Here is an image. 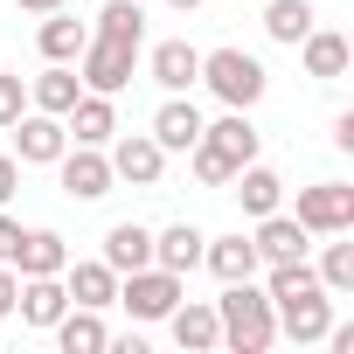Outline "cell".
Here are the masks:
<instances>
[{"instance_id": "obj_1", "label": "cell", "mask_w": 354, "mask_h": 354, "mask_svg": "<svg viewBox=\"0 0 354 354\" xmlns=\"http://www.w3.org/2000/svg\"><path fill=\"white\" fill-rule=\"evenodd\" d=\"M139 42H146V8H139V0H104V15H97V28H91V42L77 56L84 63V84L104 91V97H118L132 84Z\"/></svg>"}, {"instance_id": "obj_2", "label": "cell", "mask_w": 354, "mask_h": 354, "mask_svg": "<svg viewBox=\"0 0 354 354\" xmlns=\"http://www.w3.org/2000/svg\"><path fill=\"white\" fill-rule=\"evenodd\" d=\"M264 299H271V313H278V333H292V340H326V326H333V299H326V285H319V271H313L306 257L271 264Z\"/></svg>"}, {"instance_id": "obj_3", "label": "cell", "mask_w": 354, "mask_h": 354, "mask_svg": "<svg viewBox=\"0 0 354 354\" xmlns=\"http://www.w3.org/2000/svg\"><path fill=\"white\" fill-rule=\"evenodd\" d=\"M188 160H195V181H202V188H230L236 167L257 160V125H250V111H230V118L202 125V139L188 146Z\"/></svg>"}, {"instance_id": "obj_4", "label": "cell", "mask_w": 354, "mask_h": 354, "mask_svg": "<svg viewBox=\"0 0 354 354\" xmlns=\"http://www.w3.org/2000/svg\"><path fill=\"white\" fill-rule=\"evenodd\" d=\"M216 319H223V347H236V354H264V347L278 340V313H271V299H264L250 278L223 285Z\"/></svg>"}, {"instance_id": "obj_5", "label": "cell", "mask_w": 354, "mask_h": 354, "mask_svg": "<svg viewBox=\"0 0 354 354\" xmlns=\"http://www.w3.org/2000/svg\"><path fill=\"white\" fill-rule=\"evenodd\" d=\"M202 84H209L230 111H250L271 77H264V63H257L250 49H209V56H202Z\"/></svg>"}, {"instance_id": "obj_6", "label": "cell", "mask_w": 354, "mask_h": 354, "mask_svg": "<svg viewBox=\"0 0 354 354\" xmlns=\"http://www.w3.org/2000/svg\"><path fill=\"white\" fill-rule=\"evenodd\" d=\"M299 223H306V236H347L354 230V188L347 181L299 188Z\"/></svg>"}, {"instance_id": "obj_7", "label": "cell", "mask_w": 354, "mask_h": 354, "mask_svg": "<svg viewBox=\"0 0 354 354\" xmlns=\"http://www.w3.org/2000/svg\"><path fill=\"white\" fill-rule=\"evenodd\" d=\"M118 306H125L132 319H167L174 306H181V278H174V271H160V264H139V271H125Z\"/></svg>"}, {"instance_id": "obj_8", "label": "cell", "mask_w": 354, "mask_h": 354, "mask_svg": "<svg viewBox=\"0 0 354 354\" xmlns=\"http://www.w3.org/2000/svg\"><path fill=\"white\" fill-rule=\"evenodd\" d=\"M8 132H15V160H28V167H56L63 146H70L63 118H49V111H21Z\"/></svg>"}, {"instance_id": "obj_9", "label": "cell", "mask_w": 354, "mask_h": 354, "mask_svg": "<svg viewBox=\"0 0 354 354\" xmlns=\"http://www.w3.org/2000/svg\"><path fill=\"white\" fill-rule=\"evenodd\" d=\"M63 195H77V202H97V195H111V181H118V174H111V160L97 153V146H63Z\"/></svg>"}, {"instance_id": "obj_10", "label": "cell", "mask_w": 354, "mask_h": 354, "mask_svg": "<svg viewBox=\"0 0 354 354\" xmlns=\"http://www.w3.org/2000/svg\"><path fill=\"white\" fill-rule=\"evenodd\" d=\"M160 167H167V146H160L153 132H125L118 153H111V174H118V181H132V188H153Z\"/></svg>"}, {"instance_id": "obj_11", "label": "cell", "mask_w": 354, "mask_h": 354, "mask_svg": "<svg viewBox=\"0 0 354 354\" xmlns=\"http://www.w3.org/2000/svg\"><path fill=\"white\" fill-rule=\"evenodd\" d=\"M63 132H70L77 146H104V139L118 132V111H111V97H104V91H84V97L63 111Z\"/></svg>"}, {"instance_id": "obj_12", "label": "cell", "mask_w": 354, "mask_h": 354, "mask_svg": "<svg viewBox=\"0 0 354 354\" xmlns=\"http://www.w3.org/2000/svg\"><path fill=\"white\" fill-rule=\"evenodd\" d=\"M250 243H257V264H292V257H306V223L271 209V216H257V236Z\"/></svg>"}, {"instance_id": "obj_13", "label": "cell", "mask_w": 354, "mask_h": 354, "mask_svg": "<svg viewBox=\"0 0 354 354\" xmlns=\"http://www.w3.org/2000/svg\"><path fill=\"white\" fill-rule=\"evenodd\" d=\"M202 125H209V118H202V111H195V104H188L181 91H174V97H167V104L153 111V139H160L167 153H188V146L202 139Z\"/></svg>"}, {"instance_id": "obj_14", "label": "cell", "mask_w": 354, "mask_h": 354, "mask_svg": "<svg viewBox=\"0 0 354 354\" xmlns=\"http://www.w3.org/2000/svg\"><path fill=\"white\" fill-rule=\"evenodd\" d=\"M70 264V243L56 230H21V250H15V271L21 278H56Z\"/></svg>"}, {"instance_id": "obj_15", "label": "cell", "mask_w": 354, "mask_h": 354, "mask_svg": "<svg viewBox=\"0 0 354 354\" xmlns=\"http://www.w3.org/2000/svg\"><path fill=\"white\" fill-rule=\"evenodd\" d=\"M70 278H63V292H70V306H91V313H104L111 299H118V271L97 257V264H63Z\"/></svg>"}, {"instance_id": "obj_16", "label": "cell", "mask_w": 354, "mask_h": 354, "mask_svg": "<svg viewBox=\"0 0 354 354\" xmlns=\"http://www.w3.org/2000/svg\"><path fill=\"white\" fill-rule=\"evenodd\" d=\"M15 306H21V319H28V326H56V319L70 313V292H63V271H56V278H21Z\"/></svg>"}, {"instance_id": "obj_17", "label": "cell", "mask_w": 354, "mask_h": 354, "mask_svg": "<svg viewBox=\"0 0 354 354\" xmlns=\"http://www.w3.org/2000/svg\"><path fill=\"white\" fill-rule=\"evenodd\" d=\"M202 243H209V236H202L195 223H174V230H160V236H153V264H160V271H174V278H188V271L202 264Z\"/></svg>"}, {"instance_id": "obj_18", "label": "cell", "mask_w": 354, "mask_h": 354, "mask_svg": "<svg viewBox=\"0 0 354 354\" xmlns=\"http://www.w3.org/2000/svg\"><path fill=\"white\" fill-rule=\"evenodd\" d=\"M104 264L125 278V271H139V264H153V230L146 223H111L104 230Z\"/></svg>"}, {"instance_id": "obj_19", "label": "cell", "mask_w": 354, "mask_h": 354, "mask_svg": "<svg viewBox=\"0 0 354 354\" xmlns=\"http://www.w3.org/2000/svg\"><path fill=\"white\" fill-rule=\"evenodd\" d=\"M202 264L223 278V285H236V278H257V243L236 230V236H216V243H202Z\"/></svg>"}, {"instance_id": "obj_20", "label": "cell", "mask_w": 354, "mask_h": 354, "mask_svg": "<svg viewBox=\"0 0 354 354\" xmlns=\"http://www.w3.org/2000/svg\"><path fill=\"white\" fill-rule=\"evenodd\" d=\"M49 333H56V347H63V354H97V347H111V333H104V319H97L91 306H70Z\"/></svg>"}, {"instance_id": "obj_21", "label": "cell", "mask_w": 354, "mask_h": 354, "mask_svg": "<svg viewBox=\"0 0 354 354\" xmlns=\"http://www.w3.org/2000/svg\"><path fill=\"white\" fill-rule=\"evenodd\" d=\"M153 84H160V91H188V84H202V49H188V42H160V49H153Z\"/></svg>"}, {"instance_id": "obj_22", "label": "cell", "mask_w": 354, "mask_h": 354, "mask_svg": "<svg viewBox=\"0 0 354 354\" xmlns=\"http://www.w3.org/2000/svg\"><path fill=\"white\" fill-rule=\"evenodd\" d=\"M167 319H174V340H181L188 354H209V347H223V319H216V306H174Z\"/></svg>"}, {"instance_id": "obj_23", "label": "cell", "mask_w": 354, "mask_h": 354, "mask_svg": "<svg viewBox=\"0 0 354 354\" xmlns=\"http://www.w3.org/2000/svg\"><path fill=\"white\" fill-rule=\"evenodd\" d=\"M28 97H35V111H49V118H63V111H70V104L84 97V77H77L70 63H49V70L35 77V91H28Z\"/></svg>"}, {"instance_id": "obj_24", "label": "cell", "mask_w": 354, "mask_h": 354, "mask_svg": "<svg viewBox=\"0 0 354 354\" xmlns=\"http://www.w3.org/2000/svg\"><path fill=\"white\" fill-rule=\"evenodd\" d=\"M35 42H42V56H49V63H77V56H84V42H91V28H84V21H70V15L56 8V15H42V35H35Z\"/></svg>"}, {"instance_id": "obj_25", "label": "cell", "mask_w": 354, "mask_h": 354, "mask_svg": "<svg viewBox=\"0 0 354 354\" xmlns=\"http://www.w3.org/2000/svg\"><path fill=\"white\" fill-rule=\"evenodd\" d=\"M306 77H347V35H333V28H306Z\"/></svg>"}, {"instance_id": "obj_26", "label": "cell", "mask_w": 354, "mask_h": 354, "mask_svg": "<svg viewBox=\"0 0 354 354\" xmlns=\"http://www.w3.org/2000/svg\"><path fill=\"white\" fill-rule=\"evenodd\" d=\"M278 195H285V181H278V174L271 167H236V202H243V216H271L278 209Z\"/></svg>"}, {"instance_id": "obj_27", "label": "cell", "mask_w": 354, "mask_h": 354, "mask_svg": "<svg viewBox=\"0 0 354 354\" xmlns=\"http://www.w3.org/2000/svg\"><path fill=\"white\" fill-rule=\"evenodd\" d=\"M306 28H313V0H271V8H264V35H271V42L299 49Z\"/></svg>"}, {"instance_id": "obj_28", "label": "cell", "mask_w": 354, "mask_h": 354, "mask_svg": "<svg viewBox=\"0 0 354 354\" xmlns=\"http://www.w3.org/2000/svg\"><path fill=\"white\" fill-rule=\"evenodd\" d=\"M319 285H326V292H354V243H326V257H319Z\"/></svg>"}, {"instance_id": "obj_29", "label": "cell", "mask_w": 354, "mask_h": 354, "mask_svg": "<svg viewBox=\"0 0 354 354\" xmlns=\"http://www.w3.org/2000/svg\"><path fill=\"white\" fill-rule=\"evenodd\" d=\"M28 111V91H21V77L15 70H0V125H15Z\"/></svg>"}, {"instance_id": "obj_30", "label": "cell", "mask_w": 354, "mask_h": 354, "mask_svg": "<svg viewBox=\"0 0 354 354\" xmlns=\"http://www.w3.org/2000/svg\"><path fill=\"white\" fill-rule=\"evenodd\" d=\"M15 188H21V160H15V153H0V209L15 202Z\"/></svg>"}, {"instance_id": "obj_31", "label": "cell", "mask_w": 354, "mask_h": 354, "mask_svg": "<svg viewBox=\"0 0 354 354\" xmlns=\"http://www.w3.org/2000/svg\"><path fill=\"white\" fill-rule=\"evenodd\" d=\"M15 250H21V223L0 209V264H15Z\"/></svg>"}, {"instance_id": "obj_32", "label": "cell", "mask_w": 354, "mask_h": 354, "mask_svg": "<svg viewBox=\"0 0 354 354\" xmlns=\"http://www.w3.org/2000/svg\"><path fill=\"white\" fill-rule=\"evenodd\" d=\"M333 146H340V153H354V111H340V118H333Z\"/></svg>"}, {"instance_id": "obj_33", "label": "cell", "mask_w": 354, "mask_h": 354, "mask_svg": "<svg viewBox=\"0 0 354 354\" xmlns=\"http://www.w3.org/2000/svg\"><path fill=\"white\" fill-rule=\"evenodd\" d=\"M15 292H21V278H15L8 264H0V313H15Z\"/></svg>"}, {"instance_id": "obj_34", "label": "cell", "mask_w": 354, "mask_h": 354, "mask_svg": "<svg viewBox=\"0 0 354 354\" xmlns=\"http://www.w3.org/2000/svg\"><path fill=\"white\" fill-rule=\"evenodd\" d=\"M15 8H28V15H56L63 0H15Z\"/></svg>"}, {"instance_id": "obj_35", "label": "cell", "mask_w": 354, "mask_h": 354, "mask_svg": "<svg viewBox=\"0 0 354 354\" xmlns=\"http://www.w3.org/2000/svg\"><path fill=\"white\" fill-rule=\"evenodd\" d=\"M167 8H181V15H195V8H202V0H167Z\"/></svg>"}]
</instances>
